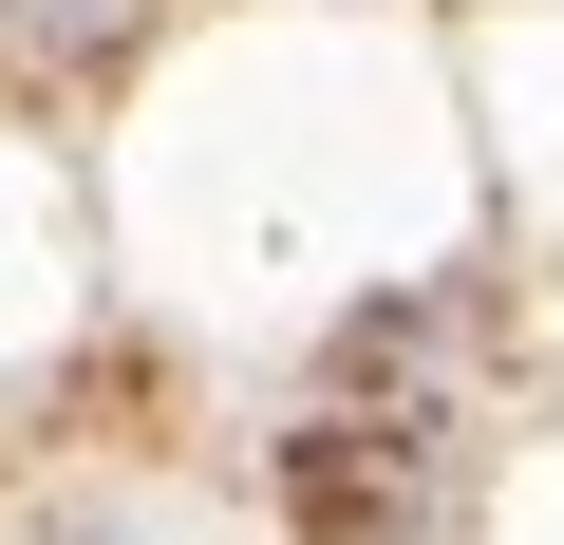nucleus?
Here are the masks:
<instances>
[{
	"label": "nucleus",
	"instance_id": "1",
	"mask_svg": "<svg viewBox=\"0 0 564 545\" xmlns=\"http://www.w3.org/2000/svg\"><path fill=\"white\" fill-rule=\"evenodd\" d=\"M414 377H433V302H377V320L339 339V395L282 433L302 545H433V508H452V414H433Z\"/></svg>",
	"mask_w": 564,
	"mask_h": 545
}]
</instances>
